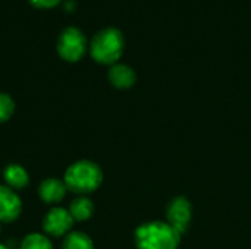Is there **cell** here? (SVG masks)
Masks as SVG:
<instances>
[{
	"mask_svg": "<svg viewBox=\"0 0 251 249\" xmlns=\"http://www.w3.org/2000/svg\"><path fill=\"white\" fill-rule=\"evenodd\" d=\"M137 249H178L181 235L168 222H149L135 229Z\"/></svg>",
	"mask_w": 251,
	"mask_h": 249,
	"instance_id": "obj_1",
	"label": "cell"
},
{
	"mask_svg": "<svg viewBox=\"0 0 251 249\" xmlns=\"http://www.w3.org/2000/svg\"><path fill=\"white\" fill-rule=\"evenodd\" d=\"M3 181L6 186L13 191H22L29 185V173L21 164H7L3 170Z\"/></svg>",
	"mask_w": 251,
	"mask_h": 249,
	"instance_id": "obj_10",
	"label": "cell"
},
{
	"mask_svg": "<svg viewBox=\"0 0 251 249\" xmlns=\"http://www.w3.org/2000/svg\"><path fill=\"white\" fill-rule=\"evenodd\" d=\"M62 249H94V242L84 232H71L63 238Z\"/></svg>",
	"mask_w": 251,
	"mask_h": 249,
	"instance_id": "obj_12",
	"label": "cell"
},
{
	"mask_svg": "<svg viewBox=\"0 0 251 249\" xmlns=\"http://www.w3.org/2000/svg\"><path fill=\"white\" fill-rule=\"evenodd\" d=\"M62 0H29V3L38 9H51L57 6Z\"/></svg>",
	"mask_w": 251,
	"mask_h": 249,
	"instance_id": "obj_15",
	"label": "cell"
},
{
	"mask_svg": "<svg viewBox=\"0 0 251 249\" xmlns=\"http://www.w3.org/2000/svg\"><path fill=\"white\" fill-rule=\"evenodd\" d=\"M68 211L72 216L74 222H87L94 214V204L88 197L79 195L71 201Z\"/></svg>",
	"mask_w": 251,
	"mask_h": 249,
	"instance_id": "obj_11",
	"label": "cell"
},
{
	"mask_svg": "<svg viewBox=\"0 0 251 249\" xmlns=\"http://www.w3.org/2000/svg\"><path fill=\"white\" fill-rule=\"evenodd\" d=\"M0 233H1V227H0Z\"/></svg>",
	"mask_w": 251,
	"mask_h": 249,
	"instance_id": "obj_17",
	"label": "cell"
},
{
	"mask_svg": "<svg viewBox=\"0 0 251 249\" xmlns=\"http://www.w3.org/2000/svg\"><path fill=\"white\" fill-rule=\"evenodd\" d=\"M0 249H9L6 245H3V244H0Z\"/></svg>",
	"mask_w": 251,
	"mask_h": 249,
	"instance_id": "obj_16",
	"label": "cell"
},
{
	"mask_svg": "<svg viewBox=\"0 0 251 249\" xmlns=\"http://www.w3.org/2000/svg\"><path fill=\"white\" fill-rule=\"evenodd\" d=\"M107 78H109V82L115 88L128 90L135 84L137 73L131 66H128L125 63H115L110 66V69L107 72Z\"/></svg>",
	"mask_w": 251,
	"mask_h": 249,
	"instance_id": "obj_9",
	"label": "cell"
},
{
	"mask_svg": "<svg viewBox=\"0 0 251 249\" xmlns=\"http://www.w3.org/2000/svg\"><path fill=\"white\" fill-rule=\"evenodd\" d=\"M15 113V101L13 98L6 94L0 92V123L7 122Z\"/></svg>",
	"mask_w": 251,
	"mask_h": 249,
	"instance_id": "obj_14",
	"label": "cell"
},
{
	"mask_svg": "<svg viewBox=\"0 0 251 249\" xmlns=\"http://www.w3.org/2000/svg\"><path fill=\"white\" fill-rule=\"evenodd\" d=\"M88 48V41L85 34L76 26H66L57 37L56 50L57 54L65 62H78L81 60Z\"/></svg>",
	"mask_w": 251,
	"mask_h": 249,
	"instance_id": "obj_4",
	"label": "cell"
},
{
	"mask_svg": "<svg viewBox=\"0 0 251 249\" xmlns=\"http://www.w3.org/2000/svg\"><path fill=\"white\" fill-rule=\"evenodd\" d=\"M191 219L193 205L188 198L179 195L169 201L166 207V220L179 235H184L188 230Z\"/></svg>",
	"mask_w": 251,
	"mask_h": 249,
	"instance_id": "obj_5",
	"label": "cell"
},
{
	"mask_svg": "<svg viewBox=\"0 0 251 249\" xmlns=\"http://www.w3.org/2000/svg\"><path fill=\"white\" fill-rule=\"evenodd\" d=\"M22 213V201L16 191L0 185V223H13Z\"/></svg>",
	"mask_w": 251,
	"mask_h": 249,
	"instance_id": "obj_7",
	"label": "cell"
},
{
	"mask_svg": "<svg viewBox=\"0 0 251 249\" xmlns=\"http://www.w3.org/2000/svg\"><path fill=\"white\" fill-rule=\"evenodd\" d=\"M19 249H54L53 244L50 241V238L44 233H29L26 235Z\"/></svg>",
	"mask_w": 251,
	"mask_h": 249,
	"instance_id": "obj_13",
	"label": "cell"
},
{
	"mask_svg": "<svg viewBox=\"0 0 251 249\" xmlns=\"http://www.w3.org/2000/svg\"><path fill=\"white\" fill-rule=\"evenodd\" d=\"M68 188L63 181L57 178H47L38 185V197L44 204L56 205L60 204L66 197Z\"/></svg>",
	"mask_w": 251,
	"mask_h": 249,
	"instance_id": "obj_8",
	"label": "cell"
},
{
	"mask_svg": "<svg viewBox=\"0 0 251 249\" xmlns=\"http://www.w3.org/2000/svg\"><path fill=\"white\" fill-rule=\"evenodd\" d=\"M125 48V37L121 29L106 26L97 31L88 43L91 57L100 65H115L121 59Z\"/></svg>",
	"mask_w": 251,
	"mask_h": 249,
	"instance_id": "obj_2",
	"label": "cell"
},
{
	"mask_svg": "<svg viewBox=\"0 0 251 249\" xmlns=\"http://www.w3.org/2000/svg\"><path fill=\"white\" fill-rule=\"evenodd\" d=\"M74 219L63 207H53L43 219L44 235L51 238H65L74 227Z\"/></svg>",
	"mask_w": 251,
	"mask_h": 249,
	"instance_id": "obj_6",
	"label": "cell"
},
{
	"mask_svg": "<svg viewBox=\"0 0 251 249\" xmlns=\"http://www.w3.org/2000/svg\"><path fill=\"white\" fill-rule=\"evenodd\" d=\"M63 182L68 191L87 195L100 188L103 183V172L100 166L91 160H78L66 169Z\"/></svg>",
	"mask_w": 251,
	"mask_h": 249,
	"instance_id": "obj_3",
	"label": "cell"
}]
</instances>
